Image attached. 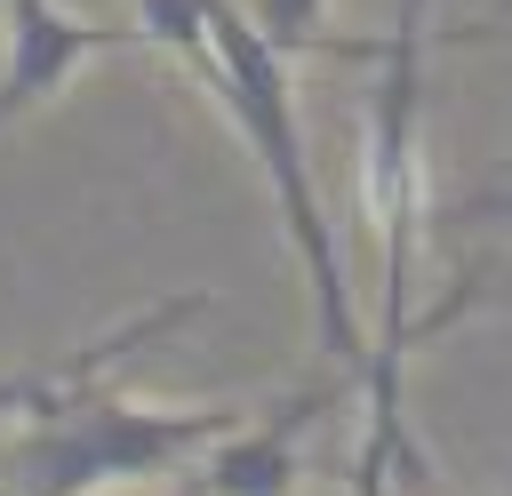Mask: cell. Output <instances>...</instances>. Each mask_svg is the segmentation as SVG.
I'll return each instance as SVG.
<instances>
[{
    "instance_id": "2",
    "label": "cell",
    "mask_w": 512,
    "mask_h": 496,
    "mask_svg": "<svg viewBox=\"0 0 512 496\" xmlns=\"http://www.w3.org/2000/svg\"><path fill=\"white\" fill-rule=\"evenodd\" d=\"M248 416L256 400H128V392H104V376H88L24 416V432L8 440V488L104 496L152 472H184L208 440H224Z\"/></svg>"
},
{
    "instance_id": "1",
    "label": "cell",
    "mask_w": 512,
    "mask_h": 496,
    "mask_svg": "<svg viewBox=\"0 0 512 496\" xmlns=\"http://www.w3.org/2000/svg\"><path fill=\"white\" fill-rule=\"evenodd\" d=\"M200 16H208V72H200V88H216V104L232 112V128L248 136V152H256V168L272 184V208L288 224V248H296V264L312 280L320 344H328L336 376L360 384L368 336H360V312H352V288H344V256H336V232H328V208H320V184H312V160H304L288 48H272L240 0H200Z\"/></svg>"
},
{
    "instance_id": "4",
    "label": "cell",
    "mask_w": 512,
    "mask_h": 496,
    "mask_svg": "<svg viewBox=\"0 0 512 496\" xmlns=\"http://www.w3.org/2000/svg\"><path fill=\"white\" fill-rule=\"evenodd\" d=\"M328 400H336V384L296 392V400H272V408H256L248 424H232L224 440H208V448L192 456V496H288V488L304 480L296 440L328 416Z\"/></svg>"
},
{
    "instance_id": "3",
    "label": "cell",
    "mask_w": 512,
    "mask_h": 496,
    "mask_svg": "<svg viewBox=\"0 0 512 496\" xmlns=\"http://www.w3.org/2000/svg\"><path fill=\"white\" fill-rule=\"evenodd\" d=\"M0 128L40 112L80 64L112 56V48H136L144 24H96V16H72L64 0H0Z\"/></svg>"
},
{
    "instance_id": "6",
    "label": "cell",
    "mask_w": 512,
    "mask_h": 496,
    "mask_svg": "<svg viewBox=\"0 0 512 496\" xmlns=\"http://www.w3.org/2000/svg\"><path fill=\"white\" fill-rule=\"evenodd\" d=\"M248 16H256V32L272 40V48H288V56H360V64H376V40H352V32H328V0H240Z\"/></svg>"
},
{
    "instance_id": "5",
    "label": "cell",
    "mask_w": 512,
    "mask_h": 496,
    "mask_svg": "<svg viewBox=\"0 0 512 496\" xmlns=\"http://www.w3.org/2000/svg\"><path fill=\"white\" fill-rule=\"evenodd\" d=\"M192 312H208V288H184V296H168V304H152V312L120 320L112 336H96V344H80V352H64V360H48V368H16V376H0V416H32V408H48L56 392H72V384L104 376L120 352H136V344H152V336L184 328Z\"/></svg>"
},
{
    "instance_id": "7",
    "label": "cell",
    "mask_w": 512,
    "mask_h": 496,
    "mask_svg": "<svg viewBox=\"0 0 512 496\" xmlns=\"http://www.w3.org/2000/svg\"><path fill=\"white\" fill-rule=\"evenodd\" d=\"M456 224H512V184H496V192H472V200H456Z\"/></svg>"
}]
</instances>
